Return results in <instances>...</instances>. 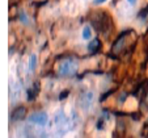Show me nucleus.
I'll use <instances>...</instances> for the list:
<instances>
[{
  "mask_svg": "<svg viewBox=\"0 0 148 138\" xmlns=\"http://www.w3.org/2000/svg\"><path fill=\"white\" fill-rule=\"evenodd\" d=\"M77 71V61L72 57L63 59L59 63V74L63 76H72Z\"/></svg>",
  "mask_w": 148,
  "mask_h": 138,
  "instance_id": "nucleus-1",
  "label": "nucleus"
},
{
  "mask_svg": "<svg viewBox=\"0 0 148 138\" xmlns=\"http://www.w3.org/2000/svg\"><path fill=\"white\" fill-rule=\"evenodd\" d=\"M130 33H131V32H123V33L121 34L119 37H118L117 41H115L114 45H113V49H112L113 54H119L121 51H122L123 49H125V46H126V41H127V38H129Z\"/></svg>",
  "mask_w": 148,
  "mask_h": 138,
  "instance_id": "nucleus-2",
  "label": "nucleus"
},
{
  "mask_svg": "<svg viewBox=\"0 0 148 138\" xmlns=\"http://www.w3.org/2000/svg\"><path fill=\"white\" fill-rule=\"evenodd\" d=\"M29 120H30L32 122H34V124L46 125L49 118H47V115H46L45 112H37V113H33V115L29 117Z\"/></svg>",
  "mask_w": 148,
  "mask_h": 138,
  "instance_id": "nucleus-3",
  "label": "nucleus"
},
{
  "mask_svg": "<svg viewBox=\"0 0 148 138\" xmlns=\"http://www.w3.org/2000/svg\"><path fill=\"white\" fill-rule=\"evenodd\" d=\"M26 116V108L25 107H17L14 109V112L12 113V120L14 121H18V120H23Z\"/></svg>",
  "mask_w": 148,
  "mask_h": 138,
  "instance_id": "nucleus-4",
  "label": "nucleus"
},
{
  "mask_svg": "<svg viewBox=\"0 0 148 138\" xmlns=\"http://www.w3.org/2000/svg\"><path fill=\"white\" fill-rule=\"evenodd\" d=\"M100 48H101V41L98 38L92 39V41H90V43H88V51H89V53H92V54L97 53V51L100 50Z\"/></svg>",
  "mask_w": 148,
  "mask_h": 138,
  "instance_id": "nucleus-5",
  "label": "nucleus"
},
{
  "mask_svg": "<svg viewBox=\"0 0 148 138\" xmlns=\"http://www.w3.org/2000/svg\"><path fill=\"white\" fill-rule=\"evenodd\" d=\"M36 65H37V57H36V54H32L30 61H29V68H30V71H34Z\"/></svg>",
  "mask_w": 148,
  "mask_h": 138,
  "instance_id": "nucleus-6",
  "label": "nucleus"
},
{
  "mask_svg": "<svg viewBox=\"0 0 148 138\" xmlns=\"http://www.w3.org/2000/svg\"><path fill=\"white\" fill-rule=\"evenodd\" d=\"M90 36H92L90 28H89V26H85V28H84V30H83V38L84 39H88V38H90Z\"/></svg>",
  "mask_w": 148,
  "mask_h": 138,
  "instance_id": "nucleus-7",
  "label": "nucleus"
},
{
  "mask_svg": "<svg viewBox=\"0 0 148 138\" xmlns=\"http://www.w3.org/2000/svg\"><path fill=\"white\" fill-rule=\"evenodd\" d=\"M36 84H34V87H33V90H28V95H29V100H33L34 97H36Z\"/></svg>",
  "mask_w": 148,
  "mask_h": 138,
  "instance_id": "nucleus-8",
  "label": "nucleus"
},
{
  "mask_svg": "<svg viewBox=\"0 0 148 138\" xmlns=\"http://www.w3.org/2000/svg\"><path fill=\"white\" fill-rule=\"evenodd\" d=\"M68 96V91H63V92L60 93V96H59V100H63V99H66Z\"/></svg>",
  "mask_w": 148,
  "mask_h": 138,
  "instance_id": "nucleus-9",
  "label": "nucleus"
},
{
  "mask_svg": "<svg viewBox=\"0 0 148 138\" xmlns=\"http://www.w3.org/2000/svg\"><path fill=\"white\" fill-rule=\"evenodd\" d=\"M144 101H145V104L148 105V90H147V92L144 93Z\"/></svg>",
  "mask_w": 148,
  "mask_h": 138,
  "instance_id": "nucleus-10",
  "label": "nucleus"
},
{
  "mask_svg": "<svg viewBox=\"0 0 148 138\" xmlns=\"http://www.w3.org/2000/svg\"><path fill=\"white\" fill-rule=\"evenodd\" d=\"M105 0H95V4H101V3H103Z\"/></svg>",
  "mask_w": 148,
  "mask_h": 138,
  "instance_id": "nucleus-11",
  "label": "nucleus"
},
{
  "mask_svg": "<svg viewBox=\"0 0 148 138\" xmlns=\"http://www.w3.org/2000/svg\"><path fill=\"white\" fill-rule=\"evenodd\" d=\"M129 1H130V4H132V6H134V4L136 3V0H129Z\"/></svg>",
  "mask_w": 148,
  "mask_h": 138,
  "instance_id": "nucleus-12",
  "label": "nucleus"
}]
</instances>
